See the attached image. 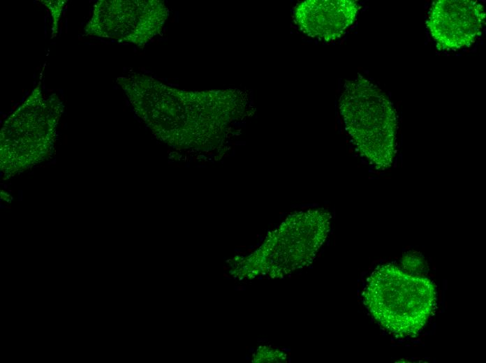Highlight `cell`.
I'll return each instance as SVG.
<instances>
[{"label": "cell", "mask_w": 486, "mask_h": 363, "mask_svg": "<svg viewBox=\"0 0 486 363\" xmlns=\"http://www.w3.org/2000/svg\"><path fill=\"white\" fill-rule=\"evenodd\" d=\"M485 24L483 6L472 0H438L432 3L427 27L437 47L455 50L472 45Z\"/></svg>", "instance_id": "obj_3"}, {"label": "cell", "mask_w": 486, "mask_h": 363, "mask_svg": "<svg viewBox=\"0 0 486 363\" xmlns=\"http://www.w3.org/2000/svg\"><path fill=\"white\" fill-rule=\"evenodd\" d=\"M339 108L360 154L378 169L390 168L396 153L397 123L388 95L360 76L345 82Z\"/></svg>", "instance_id": "obj_2"}, {"label": "cell", "mask_w": 486, "mask_h": 363, "mask_svg": "<svg viewBox=\"0 0 486 363\" xmlns=\"http://www.w3.org/2000/svg\"><path fill=\"white\" fill-rule=\"evenodd\" d=\"M402 267L414 274L425 276L428 272V265L423 255L416 251L405 253L401 260Z\"/></svg>", "instance_id": "obj_5"}, {"label": "cell", "mask_w": 486, "mask_h": 363, "mask_svg": "<svg viewBox=\"0 0 486 363\" xmlns=\"http://www.w3.org/2000/svg\"><path fill=\"white\" fill-rule=\"evenodd\" d=\"M163 32L164 33L165 32V27L163 29Z\"/></svg>", "instance_id": "obj_8"}, {"label": "cell", "mask_w": 486, "mask_h": 363, "mask_svg": "<svg viewBox=\"0 0 486 363\" xmlns=\"http://www.w3.org/2000/svg\"><path fill=\"white\" fill-rule=\"evenodd\" d=\"M168 85L170 86H174V87H179V85L178 84H174V83H168Z\"/></svg>", "instance_id": "obj_7"}, {"label": "cell", "mask_w": 486, "mask_h": 363, "mask_svg": "<svg viewBox=\"0 0 486 363\" xmlns=\"http://www.w3.org/2000/svg\"><path fill=\"white\" fill-rule=\"evenodd\" d=\"M179 12H175V18L173 20H175V22H179Z\"/></svg>", "instance_id": "obj_6"}, {"label": "cell", "mask_w": 486, "mask_h": 363, "mask_svg": "<svg viewBox=\"0 0 486 363\" xmlns=\"http://www.w3.org/2000/svg\"><path fill=\"white\" fill-rule=\"evenodd\" d=\"M363 295L364 304L374 320L397 338L420 333L436 308L434 282L394 263L381 265L373 271Z\"/></svg>", "instance_id": "obj_1"}, {"label": "cell", "mask_w": 486, "mask_h": 363, "mask_svg": "<svg viewBox=\"0 0 486 363\" xmlns=\"http://www.w3.org/2000/svg\"><path fill=\"white\" fill-rule=\"evenodd\" d=\"M358 10V4L351 0H309L297 5L295 18L307 35L330 41L345 33Z\"/></svg>", "instance_id": "obj_4"}]
</instances>
